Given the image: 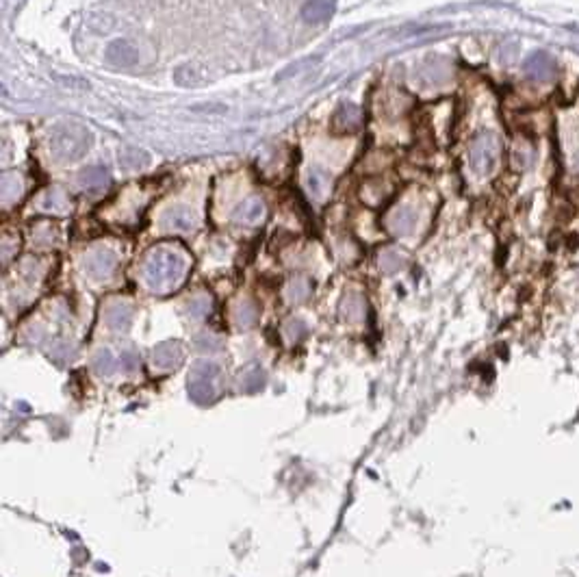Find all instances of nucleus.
<instances>
[{
	"mask_svg": "<svg viewBox=\"0 0 579 577\" xmlns=\"http://www.w3.org/2000/svg\"><path fill=\"white\" fill-rule=\"evenodd\" d=\"M499 158V144L492 135H482L473 150H471V163L480 172H490L494 168V163Z\"/></svg>",
	"mask_w": 579,
	"mask_h": 577,
	"instance_id": "obj_2",
	"label": "nucleus"
},
{
	"mask_svg": "<svg viewBox=\"0 0 579 577\" xmlns=\"http://www.w3.org/2000/svg\"><path fill=\"white\" fill-rule=\"evenodd\" d=\"M107 57H109L113 63L129 65V63H135L137 53H135V48H133V46H129V44H126V41H115V44H111V46H109Z\"/></svg>",
	"mask_w": 579,
	"mask_h": 577,
	"instance_id": "obj_3",
	"label": "nucleus"
},
{
	"mask_svg": "<svg viewBox=\"0 0 579 577\" xmlns=\"http://www.w3.org/2000/svg\"><path fill=\"white\" fill-rule=\"evenodd\" d=\"M558 72H560L558 61L547 50L531 53L525 59V63H523L525 78L531 80V82H539V85H547V82H553L558 78Z\"/></svg>",
	"mask_w": 579,
	"mask_h": 577,
	"instance_id": "obj_1",
	"label": "nucleus"
}]
</instances>
